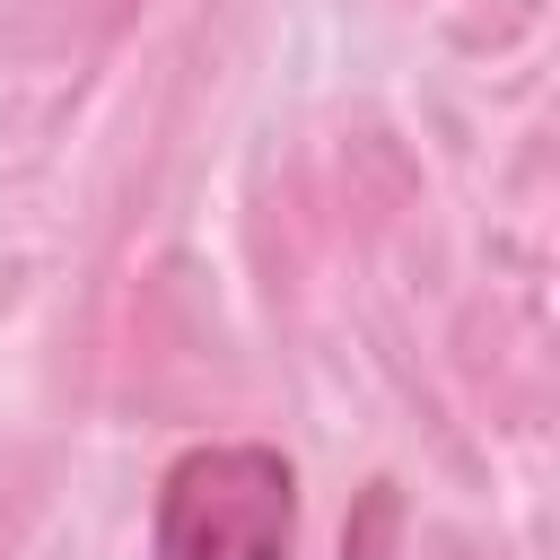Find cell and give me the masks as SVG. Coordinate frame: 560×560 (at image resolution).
Returning <instances> with one entry per match:
<instances>
[{
    "instance_id": "cell-1",
    "label": "cell",
    "mask_w": 560,
    "mask_h": 560,
    "mask_svg": "<svg viewBox=\"0 0 560 560\" xmlns=\"http://www.w3.org/2000/svg\"><path fill=\"white\" fill-rule=\"evenodd\" d=\"M298 472L271 446H192L158 481V560H289Z\"/></svg>"
}]
</instances>
